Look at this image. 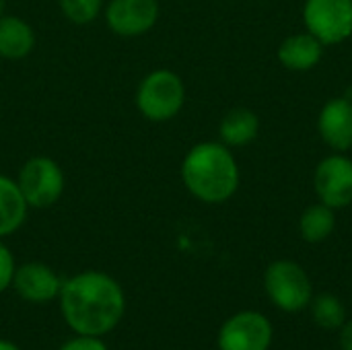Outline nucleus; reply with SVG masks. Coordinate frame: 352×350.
Returning a JSON list of instances; mask_svg holds the SVG:
<instances>
[{"mask_svg":"<svg viewBox=\"0 0 352 350\" xmlns=\"http://www.w3.org/2000/svg\"><path fill=\"white\" fill-rule=\"evenodd\" d=\"M186 103V85L169 68L151 70L136 89V109L148 122L173 120Z\"/></svg>","mask_w":352,"mask_h":350,"instance_id":"obj_3","label":"nucleus"},{"mask_svg":"<svg viewBox=\"0 0 352 350\" xmlns=\"http://www.w3.org/2000/svg\"><path fill=\"white\" fill-rule=\"evenodd\" d=\"M338 344L340 350H352V320H346L338 330Z\"/></svg>","mask_w":352,"mask_h":350,"instance_id":"obj_21","label":"nucleus"},{"mask_svg":"<svg viewBox=\"0 0 352 350\" xmlns=\"http://www.w3.org/2000/svg\"><path fill=\"white\" fill-rule=\"evenodd\" d=\"M0 14H4V0H0Z\"/></svg>","mask_w":352,"mask_h":350,"instance_id":"obj_23","label":"nucleus"},{"mask_svg":"<svg viewBox=\"0 0 352 350\" xmlns=\"http://www.w3.org/2000/svg\"><path fill=\"white\" fill-rule=\"evenodd\" d=\"M16 184L29 208H50L62 198L66 175L54 159L37 155L23 163Z\"/></svg>","mask_w":352,"mask_h":350,"instance_id":"obj_5","label":"nucleus"},{"mask_svg":"<svg viewBox=\"0 0 352 350\" xmlns=\"http://www.w3.org/2000/svg\"><path fill=\"white\" fill-rule=\"evenodd\" d=\"M274 328L270 320L252 309L237 311L223 322L217 334L219 350H270Z\"/></svg>","mask_w":352,"mask_h":350,"instance_id":"obj_6","label":"nucleus"},{"mask_svg":"<svg viewBox=\"0 0 352 350\" xmlns=\"http://www.w3.org/2000/svg\"><path fill=\"white\" fill-rule=\"evenodd\" d=\"M0 350H21L14 342L6 340V338H0Z\"/></svg>","mask_w":352,"mask_h":350,"instance_id":"obj_22","label":"nucleus"},{"mask_svg":"<svg viewBox=\"0 0 352 350\" xmlns=\"http://www.w3.org/2000/svg\"><path fill=\"white\" fill-rule=\"evenodd\" d=\"M322 140L334 151H349L352 146V101L346 97L330 99L318 118Z\"/></svg>","mask_w":352,"mask_h":350,"instance_id":"obj_11","label":"nucleus"},{"mask_svg":"<svg viewBox=\"0 0 352 350\" xmlns=\"http://www.w3.org/2000/svg\"><path fill=\"white\" fill-rule=\"evenodd\" d=\"M309 311H311V320L316 322V326H320L322 330H330V332H338L340 326L349 320L344 303L332 293L314 295L309 303Z\"/></svg>","mask_w":352,"mask_h":350,"instance_id":"obj_17","label":"nucleus"},{"mask_svg":"<svg viewBox=\"0 0 352 350\" xmlns=\"http://www.w3.org/2000/svg\"><path fill=\"white\" fill-rule=\"evenodd\" d=\"M58 350H109L107 344L101 340V336H85L74 334L70 340H66Z\"/></svg>","mask_w":352,"mask_h":350,"instance_id":"obj_20","label":"nucleus"},{"mask_svg":"<svg viewBox=\"0 0 352 350\" xmlns=\"http://www.w3.org/2000/svg\"><path fill=\"white\" fill-rule=\"evenodd\" d=\"M66 21L72 25H91L103 10V0H58Z\"/></svg>","mask_w":352,"mask_h":350,"instance_id":"obj_18","label":"nucleus"},{"mask_svg":"<svg viewBox=\"0 0 352 350\" xmlns=\"http://www.w3.org/2000/svg\"><path fill=\"white\" fill-rule=\"evenodd\" d=\"M260 130V120L258 116L248 109V107H235L231 109L221 126H219V134H221V142L231 146H245L252 140H256Z\"/></svg>","mask_w":352,"mask_h":350,"instance_id":"obj_15","label":"nucleus"},{"mask_svg":"<svg viewBox=\"0 0 352 350\" xmlns=\"http://www.w3.org/2000/svg\"><path fill=\"white\" fill-rule=\"evenodd\" d=\"M314 188L322 204L340 210L352 204V159L344 155H330L320 161Z\"/></svg>","mask_w":352,"mask_h":350,"instance_id":"obj_9","label":"nucleus"},{"mask_svg":"<svg viewBox=\"0 0 352 350\" xmlns=\"http://www.w3.org/2000/svg\"><path fill=\"white\" fill-rule=\"evenodd\" d=\"M336 229V215L334 208L318 202L303 210L299 219V233L307 243H322L326 241Z\"/></svg>","mask_w":352,"mask_h":350,"instance_id":"obj_16","label":"nucleus"},{"mask_svg":"<svg viewBox=\"0 0 352 350\" xmlns=\"http://www.w3.org/2000/svg\"><path fill=\"white\" fill-rule=\"evenodd\" d=\"M186 190L204 204H223L239 188V165L223 142H200L182 161Z\"/></svg>","mask_w":352,"mask_h":350,"instance_id":"obj_2","label":"nucleus"},{"mask_svg":"<svg viewBox=\"0 0 352 350\" xmlns=\"http://www.w3.org/2000/svg\"><path fill=\"white\" fill-rule=\"evenodd\" d=\"M62 278L54 268L43 262H25L16 266L12 289L23 301L29 303H50L58 299L62 289Z\"/></svg>","mask_w":352,"mask_h":350,"instance_id":"obj_10","label":"nucleus"},{"mask_svg":"<svg viewBox=\"0 0 352 350\" xmlns=\"http://www.w3.org/2000/svg\"><path fill=\"white\" fill-rule=\"evenodd\" d=\"M35 31L33 27L14 14H0V58L4 60H23L35 50Z\"/></svg>","mask_w":352,"mask_h":350,"instance_id":"obj_13","label":"nucleus"},{"mask_svg":"<svg viewBox=\"0 0 352 350\" xmlns=\"http://www.w3.org/2000/svg\"><path fill=\"white\" fill-rule=\"evenodd\" d=\"M60 314L74 334L105 336L118 328L126 311L122 285L101 270H85L62 283Z\"/></svg>","mask_w":352,"mask_h":350,"instance_id":"obj_1","label":"nucleus"},{"mask_svg":"<svg viewBox=\"0 0 352 350\" xmlns=\"http://www.w3.org/2000/svg\"><path fill=\"white\" fill-rule=\"evenodd\" d=\"M16 272V262L8 245L0 239V293L12 287V278Z\"/></svg>","mask_w":352,"mask_h":350,"instance_id":"obj_19","label":"nucleus"},{"mask_svg":"<svg viewBox=\"0 0 352 350\" xmlns=\"http://www.w3.org/2000/svg\"><path fill=\"white\" fill-rule=\"evenodd\" d=\"M29 212V204L25 202L16 179L0 173V239L16 233Z\"/></svg>","mask_w":352,"mask_h":350,"instance_id":"obj_14","label":"nucleus"},{"mask_svg":"<svg viewBox=\"0 0 352 350\" xmlns=\"http://www.w3.org/2000/svg\"><path fill=\"white\" fill-rule=\"evenodd\" d=\"M303 21L324 45L342 43L352 35V0H305Z\"/></svg>","mask_w":352,"mask_h":350,"instance_id":"obj_7","label":"nucleus"},{"mask_svg":"<svg viewBox=\"0 0 352 350\" xmlns=\"http://www.w3.org/2000/svg\"><path fill=\"white\" fill-rule=\"evenodd\" d=\"M324 54V43L307 33H295L287 37L278 47V60L285 68L295 72L311 70L320 64Z\"/></svg>","mask_w":352,"mask_h":350,"instance_id":"obj_12","label":"nucleus"},{"mask_svg":"<svg viewBox=\"0 0 352 350\" xmlns=\"http://www.w3.org/2000/svg\"><path fill=\"white\" fill-rule=\"evenodd\" d=\"M105 25L118 37H140L148 33L161 14L159 0H109L103 6Z\"/></svg>","mask_w":352,"mask_h":350,"instance_id":"obj_8","label":"nucleus"},{"mask_svg":"<svg viewBox=\"0 0 352 350\" xmlns=\"http://www.w3.org/2000/svg\"><path fill=\"white\" fill-rule=\"evenodd\" d=\"M264 291L274 307L285 314H299L314 299V285L305 268L293 260H276L264 272Z\"/></svg>","mask_w":352,"mask_h":350,"instance_id":"obj_4","label":"nucleus"}]
</instances>
